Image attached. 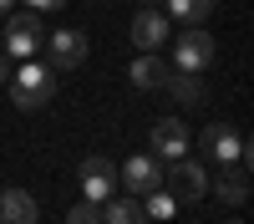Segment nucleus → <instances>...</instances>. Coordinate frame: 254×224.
<instances>
[{"label":"nucleus","mask_w":254,"mask_h":224,"mask_svg":"<svg viewBox=\"0 0 254 224\" xmlns=\"http://www.w3.org/2000/svg\"><path fill=\"white\" fill-rule=\"evenodd\" d=\"M198 143H203V158L208 163H224V168H244L249 173L254 153H249V143L239 138V128H224V122H219V128H208Z\"/></svg>","instance_id":"nucleus-2"},{"label":"nucleus","mask_w":254,"mask_h":224,"mask_svg":"<svg viewBox=\"0 0 254 224\" xmlns=\"http://www.w3.org/2000/svg\"><path fill=\"white\" fill-rule=\"evenodd\" d=\"M46 41V26H41V10H15L5 15V56L10 61H31V51Z\"/></svg>","instance_id":"nucleus-3"},{"label":"nucleus","mask_w":254,"mask_h":224,"mask_svg":"<svg viewBox=\"0 0 254 224\" xmlns=\"http://www.w3.org/2000/svg\"><path fill=\"white\" fill-rule=\"evenodd\" d=\"M31 10H61V0H26Z\"/></svg>","instance_id":"nucleus-20"},{"label":"nucleus","mask_w":254,"mask_h":224,"mask_svg":"<svg viewBox=\"0 0 254 224\" xmlns=\"http://www.w3.org/2000/svg\"><path fill=\"white\" fill-rule=\"evenodd\" d=\"M10 102L20 112H36V107H46L51 102V87H56V76L51 67H41V61H20V72H10Z\"/></svg>","instance_id":"nucleus-1"},{"label":"nucleus","mask_w":254,"mask_h":224,"mask_svg":"<svg viewBox=\"0 0 254 224\" xmlns=\"http://www.w3.org/2000/svg\"><path fill=\"white\" fill-rule=\"evenodd\" d=\"M142 5H163V0H142Z\"/></svg>","instance_id":"nucleus-22"},{"label":"nucleus","mask_w":254,"mask_h":224,"mask_svg":"<svg viewBox=\"0 0 254 224\" xmlns=\"http://www.w3.org/2000/svg\"><path fill=\"white\" fill-rule=\"evenodd\" d=\"M10 10H15V0H0V20H5V15H10Z\"/></svg>","instance_id":"nucleus-21"},{"label":"nucleus","mask_w":254,"mask_h":224,"mask_svg":"<svg viewBox=\"0 0 254 224\" xmlns=\"http://www.w3.org/2000/svg\"><path fill=\"white\" fill-rule=\"evenodd\" d=\"M214 36H208L203 26H193V31H183V41H178V51H173V61H178V72H203L208 61H214Z\"/></svg>","instance_id":"nucleus-4"},{"label":"nucleus","mask_w":254,"mask_h":224,"mask_svg":"<svg viewBox=\"0 0 254 224\" xmlns=\"http://www.w3.org/2000/svg\"><path fill=\"white\" fill-rule=\"evenodd\" d=\"M173 209H178V199H173V194H163V189H153L142 214H153V219H173Z\"/></svg>","instance_id":"nucleus-17"},{"label":"nucleus","mask_w":254,"mask_h":224,"mask_svg":"<svg viewBox=\"0 0 254 224\" xmlns=\"http://www.w3.org/2000/svg\"><path fill=\"white\" fill-rule=\"evenodd\" d=\"M168 76H173V67H168L163 56H153V51H142L132 61V87H142V92H163Z\"/></svg>","instance_id":"nucleus-12"},{"label":"nucleus","mask_w":254,"mask_h":224,"mask_svg":"<svg viewBox=\"0 0 254 224\" xmlns=\"http://www.w3.org/2000/svg\"><path fill=\"white\" fill-rule=\"evenodd\" d=\"M147 138H153V158H168V163H173V158L188 153V128H183L178 117H158Z\"/></svg>","instance_id":"nucleus-7"},{"label":"nucleus","mask_w":254,"mask_h":224,"mask_svg":"<svg viewBox=\"0 0 254 224\" xmlns=\"http://www.w3.org/2000/svg\"><path fill=\"white\" fill-rule=\"evenodd\" d=\"M66 224H102V204H92V199H81L76 209L66 214Z\"/></svg>","instance_id":"nucleus-18"},{"label":"nucleus","mask_w":254,"mask_h":224,"mask_svg":"<svg viewBox=\"0 0 254 224\" xmlns=\"http://www.w3.org/2000/svg\"><path fill=\"white\" fill-rule=\"evenodd\" d=\"M168 178H173V199H183V204H193V199L208 194V173H203V163L173 158V163H168Z\"/></svg>","instance_id":"nucleus-6"},{"label":"nucleus","mask_w":254,"mask_h":224,"mask_svg":"<svg viewBox=\"0 0 254 224\" xmlns=\"http://www.w3.org/2000/svg\"><path fill=\"white\" fill-rule=\"evenodd\" d=\"M10 72H15V67H10V56L0 51V87H5V81H10Z\"/></svg>","instance_id":"nucleus-19"},{"label":"nucleus","mask_w":254,"mask_h":224,"mask_svg":"<svg viewBox=\"0 0 254 224\" xmlns=\"http://www.w3.org/2000/svg\"><path fill=\"white\" fill-rule=\"evenodd\" d=\"M122 183H127V194L147 199L153 189H163V163H158V158H147V153L127 158V163H122Z\"/></svg>","instance_id":"nucleus-5"},{"label":"nucleus","mask_w":254,"mask_h":224,"mask_svg":"<svg viewBox=\"0 0 254 224\" xmlns=\"http://www.w3.org/2000/svg\"><path fill=\"white\" fill-rule=\"evenodd\" d=\"M46 46H51V61H56V67L61 72H71V67H81V61H87V36H81V31H56L51 41H46Z\"/></svg>","instance_id":"nucleus-10"},{"label":"nucleus","mask_w":254,"mask_h":224,"mask_svg":"<svg viewBox=\"0 0 254 224\" xmlns=\"http://www.w3.org/2000/svg\"><path fill=\"white\" fill-rule=\"evenodd\" d=\"M168 10H173L178 20H188V26H203L208 15H214V0H163Z\"/></svg>","instance_id":"nucleus-16"},{"label":"nucleus","mask_w":254,"mask_h":224,"mask_svg":"<svg viewBox=\"0 0 254 224\" xmlns=\"http://www.w3.org/2000/svg\"><path fill=\"white\" fill-rule=\"evenodd\" d=\"M142 199L137 194H127V199H107L102 204V224H142Z\"/></svg>","instance_id":"nucleus-14"},{"label":"nucleus","mask_w":254,"mask_h":224,"mask_svg":"<svg viewBox=\"0 0 254 224\" xmlns=\"http://www.w3.org/2000/svg\"><path fill=\"white\" fill-rule=\"evenodd\" d=\"M41 209L26 189H0V224H36Z\"/></svg>","instance_id":"nucleus-11"},{"label":"nucleus","mask_w":254,"mask_h":224,"mask_svg":"<svg viewBox=\"0 0 254 224\" xmlns=\"http://www.w3.org/2000/svg\"><path fill=\"white\" fill-rule=\"evenodd\" d=\"M163 92L173 97V102H183V107H203V102H208V87H203L193 72H173V76L163 81Z\"/></svg>","instance_id":"nucleus-13"},{"label":"nucleus","mask_w":254,"mask_h":224,"mask_svg":"<svg viewBox=\"0 0 254 224\" xmlns=\"http://www.w3.org/2000/svg\"><path fill=\"white\" fill-rule=\"evenodd\" d=\"M214 194H219L224 204H234V209H239V204H249V178H244V168H234V173H224V178L214 183Z\"/></svg>","instance_id":"nucleus-15"},{"label":"nucleus","mask_w":254,"mask_h":224,"mask_svg":"<svg viewBox=\"0 0 254 224\" xmlns=\"http://www.w3.org/2000/svg\"><path fill=\"white\" fill-rule=\"evenodd\" d=\"M163 41H168V15L153 10V5H142V10L132 15V46H137V51H158Z\"/></svg>","instance_id":"nucleus-8"},{"label":"nucleus","mask_w":254,"mask_h":224,"mask_svg":"<svg viewBox=\"0 0 254 224\" xmlns=\"http://www.w3.org/2000/svg\"><path fill=\"white\" fill-rule=\"evenodd\" d=\"M112 183H117V168L107 158H87V163H81V189H87L92 204H107L112 199Z\"/></svg>","instance_id":"nucleus-9"},{"label":"nucleus","mask_w":254,"mask_h":224,"mask_svg":"<svg viewBox=\"0 0 254 224\" xmlns=\"http://www.w3.org/2000/svg\"><path fill=\"white\" fill-rule=\"evenodd\" d=\"M229 224H244V219H229Z\"/></svg>","instance_id":"nucleus-23"}]
</instances>
